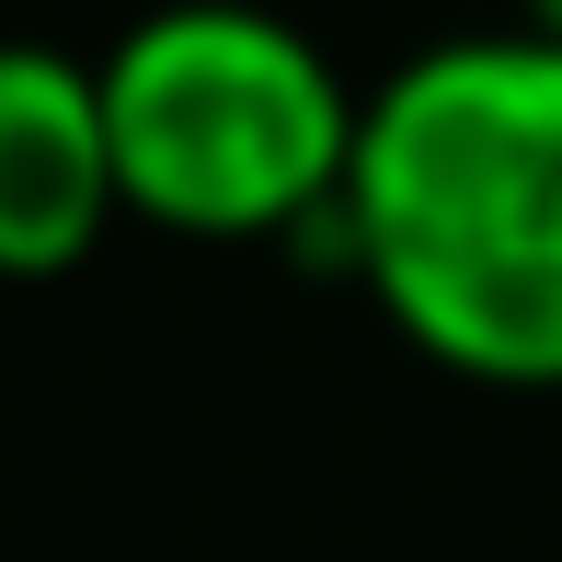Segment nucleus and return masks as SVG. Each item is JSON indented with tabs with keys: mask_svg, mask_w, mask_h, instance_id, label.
Segmentation results:
<instances>
[{
	"mask_svg": "<svg viewBox=\"0 0 562 562\" xmlns=\"http://www.w3.org/2000/svg\"><path fill=\"white\" fill-rule=\"evenodd\" d=\"M334 276L459 391H562V46L459 23L368 81Z\"/></svg>",
	"mask_w": 562,
	"mask_h": 562,
	"instance_id": "1",
	"label": "nucleus"
},
{
	"mask_svg": "<svg viewBox=\"0 0 562 562\" xmlns=\"http://www.w3.org/2000/svg\"><path fill=\"white\" fill-rule=\"evenodd\" d=\"M104 126L138 229L334 252L368 81L276 0H149L104 46Z\"/></svg>",
	"mask_w": 562,
	"mask_h": 562,
	"instance_id": "2",
	"label": "nucleus"
},
{
	"mask_svg": "<svg viewBox=\"0 0 562 562\" xmlns=\"http://www.w3.org/2000/svg\"><path fill=\"white\" fill-rule=\"evenodd\" d=\"M115 218H126V184H115L104 69L81 46L0 35V276L12 288L81 276Z\"/></svg>",
	"mask_w": 562,
	"mask_h": 562,
	"instance_id": "3",
	"label": "nucleus"
},
{
	"mask_svg": "<svg viewBox=\"0 0 562 562\" xmlns=\"http://www.w3.org/2000/svg\"><path fill=\"white\" fill-rule=\"evenodd\" d=\"M517 23H528V35H551V46H562V0H517Z\"/></svg>",
	"mask_w": 562,
	"mask_h": 562,
	"instance_id": "4",
	"label": "nucleus"
}]
</instances>
